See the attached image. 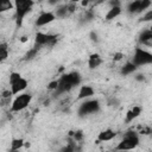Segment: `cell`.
Here are the masks:
<instances>
[{
    "instance_id": "obj_4",
    "label": "cell",
    "mask_w": 152,
    "mask_h": 152,
    "mask_svg": "<svg viewBox=\"0 0 152 152\" xmlns=\"http://www.w3.org/2000/svg\"><path fill=\"white\" fill-rule=\"evenodd\" d=\"M132 63L134 65H137V66H142V65L152 64V53L148 52L147 50L138 46V48L134 49Z\"/></svg>"
},
{
    "instance_id": "obj_15",
    "label": "cell",
    "mask_w": 152,
    "mask_h": 152,
    "mask_svg": "<svg viewBox=\"0 0 152 152\" xmlns=\"http://www.w3.org/2000/svg\"><path fill=\"white\" fill-rule=\"evenodd\" d=\"M120 14H121V6L110 7V10H108L107 14L104 15V20H106V21H112L113 19H115V18L119 17Z\"/></svg>"
},
{
    "instance_id": "obj_19",
    "label": "cell",
    "mask_w": 152,
    "mask_h": 152,
    "mask_svg": "<svg viewBox=\"0 0 152 152\" xmlns=\"http://www.w3.org/2000/svg\"><path fill=\"white\" fill-rule=\"evenodd\" d=\"M39 49H40V46H39V45H37V44H34V46H33V48H31V49L25 53L24 59H25V61H31V59H33V58L37 56V53H38Z\"/></svg>"
},
{
    "instance_id": "obj_5",
    "label": "cell",
    "mask_w": 152,
    "mask_h": 152,
    "mask_svg": "<svg viewBox=\"0 0 152 152\" xmlns=\"http://www.w3.org/2000/svg\"><path fill=\"white\" fill-rule=\"evenodd\" d=\"M31 101H32V95L28 93H21L19 95H17L11 104V108H10L11 113H17V112L24 110L31 103Z\"/></svg>"
},
{
    "instance_id": "obj_34",
    "label": "cell",
    "mask_w": 152,
    "mask_h": 152,
    "mask_svg": "<svg viewBox=\"0 0 152 152\" xmlns=\"http://www.w3.org/2000/svg\"><path fill=\"white\" fill-rule=\"evenodd\" d=\"M12 100L11 99H1V106H6V104H12Z\"/></svg>"
},
{
    "instance_id": "obj_42",
    "label": "cell",
    "mask_w": 152,
    "mask_h": 152,
    "mask_svg": "<svg viewBox=\"0 0 152 152\" xmlns=\"http://www.w3.org/2000/svg\"><path fill=\"white\" fill-rule=\"evenodd\" d=\"M150 30H151V31H152V25H151V26H150Z\"/></svg>"
},
{
    "instance_id": "obj_30",
    "label": "cell",
    "mask_w": 152,
    "mask_h": 152,
    "mask_svg": "<svg viewBox=\"0 0 152 152\" xmlns=\"http://www.w3.org/2000/svg\"><path fill=\"white\" fill-rule=\"evenodd\" d=\"M124 57H125V55H124L122 52L118 51V52H114V55H113V61H114V62H120Z\"/></svg>"
},
{
    "instance_id": "obj_20",
    "label": "cell",
    "mask_w": 152,
    "mask_h": 152,
    "mask_svg": "<svg viewBox=\"0 0 152 152\" xmlns=\"http://www.w3.org/2000/svg\"><path fill=\"white\" fill-rule=\"evenodd\" d=\"M55 15H56L57 18H66L68 15H70L69 12H68V6H66V4H64V5L59 6V7H57V10H56V12H55Z\"/></svg>"
},
{
    "instance_id": "obj_11",
    "label": "cell",
    "mask_w": 152,
    "mask_h": 152,
    "mask_svg": "<svg viewBox=\"0 0 152 152\" xmlns=\"http://www.w3.org/2000/svg\"><path fill=\"white\" fill-rule=\"evenodd\" d=\"M95 90L91 86H81L77 95V100H86L88 97H91L94 95Z\"/></svg>"
},
{
    "instance_id": "obj_31",
    "label": "cell",
    "mask_w": 152,
    "mask_h": 152,
    "mask_svg": "<svg viewBox=\"0 0 152 152\" xmlns=\"http://www.w3.org/2000/svg\"><path fill=\"white\" fill-rule=\"evenodd\" d=\"M12 95H13L12 90L6 89V90H2V93H1V99H11Z\"/></svg>"
},
{
    "instance_id": "obj_7",
    "label": "cell",
    "mask_w": 152,
    "mask_h": 152,
    "mask_svg": "<svg viewBox=\"0 0 152 152\" xmlns=\"http://www.w3.org/2000/svg\"><path fill=\"white\" fill-rule=\"evenodd\" d=\"M58 42V36L57 34H50V33H43V32H37L34 37V43L37 45L42 46H53Z\"/></svg>"
},
{
    "instance_id": "obj_26",
    "label": "cell",
    "mask_w": 152,
    "mask_h": 152,
    "mask_svg": "<svg viewBox=\"0 0 152 152\" xmlns=\"http://www.w3.org/2000/svg\"><path fill=\"white\" fill-rule=\"evenodd\" d=\"M57 88H58V80H53V81H51V82L48 83V89L49 90L55 91Z\"/></svg>"
},
{
    "instance_id": "obj_38",
    "label": "cell",
    "mask_w": 152,
    "mask_h": 152,
    "mask_svg": "<svg viewBox=\"0 0 152 152\" xmlns=\"http://www.w3.org/2000/svg\"><path fill=\"white\" fill-rule=\"evenodd\" d=\"M30 146H31V144L28 141H25V147H30Z\"/></svg>"
},
{
    "instance_id": "obj_18",
    "label": "cell",
    "mask_w": 152,
    "mask_h": 152,
    "mask_svg": "<svg viewBox=\"0 0 152 152\" xmlns=\"http://www.w3.org/2000/svg\"><path fill=\"white\" fill-rule=\"evenodd\" d=\"M24 146H25V140L23 138H14L11 141V148L10 150L20 151V148H23Z\"/></svg>"
},
{
    "instance_id": "obj_8",
    "label": "cell",
    "mask_w": 152,
    "mask_h": 152,
    "mask_svg": "<svg viewBox=\"0 0 152 152\" xmlns=\"http://www.w3.org/2000/svg\"><path fill=\"white\" fill-rule=\"evenodd\" d=\"M56 19V15L53 12H42L37 19H36V26H44V25H48L50 23H52L53 20Z\"/></svg>"
},
{
    "instance_id": "obj_24",
    "label": "cell",
    "mask_w": 152,
    "mask_h": 152,
    "mask_svg": "<svg viewBox=\"0 0 152 152\" xmlns=\"http://www.w3.org/2000/svg\"><path fill=\"white\" fill-rule=\"evenodd\" d=\"M74 140L77 142V144H80L82 140H83V138H84V134H83V132L81 131V129H78V131H75V134H74Z\"/></svg>"
},
{
    "instance_id": "obj_12",
    "label": "cell",
    "mask_w": 152,
    "mask_h": 152,
    "mask_svg": "<svg viewBox=\"0 0 152 152\" xmlns=\"http://www.w3.org/2000/svg\"><path fill=\"white\" fill-rule=\"evenodd\" d=\"M115 135H116L115 131H113V129H110V128H107V129H103V131H101V132L99 133V135H97V141H102V142H104V141H110V140H113V139L115 138Z\"/></svg>"
},
{
    "instance_id": "obj_10",
    "label": "cell",
    "mask_w": 152,
    "mask_h": 152,
    "mask_svg": "<svg viewBox=\"0 0 152 152\" xmlns=\"http://www.w3.org/2000/svg\"><path fill=\"white\" fill-rule=\"evenodd\" d=\"M26 87H27V80L24 78V77H21V78H19L17 82H14L13 84H11V90H12L13 95H18V94H20L23 90H25Z\"/></svg>"
},
{
    "instance_id": "obj_6",
    "label": "cell",
    "mask_w": 152,
    "mask_h": 152,
    "mask_svg": "<svg viewBox=\"0 0 152 152\" xmlns=\"http://www.w3.org/2000/svg\"><path fill=\"white\" fill-rule=\"evenodd\" d=\"M100 110V101L99 100H88L81 103L78 107V115L80 116H87L94 113H97Z\"/></svg>"
},
{
    "instance_id": "obj_2",
    "label": "cell",
    "mask_w": 152,
    "mask_h": 152,
    "mask_svg": "<svg viewBox=\"0 0 152 152\" xmlns=\"http://www.w3.org/2000/svg\"><path fill=\"white\" fill-rule=\"evenodd\" d=\"M33 5H34V1H32V0H15L14 1L15 23H17V26L18 27H20L23 25L24 18L32 10Z\"/></svg>"
},
{
    "instance_id": "obj_28",
    "label": "cell",
    "mask_w": 152,
    "mask_h": 152,
    "mask_svg": "<svg viewBox=\"0 0 152 152\" xmlns=\"http://www.w3.org/2000/svg\"><path fill=\"white\" fill-rule=\"evenodd\" d=\"M152 20V10H148L140 19V21H151Z\"/></svg>"
},
{
    "instance_id": "obj_21",
    "label": "cell",
    "mask_w": 152,
    "mask_h": 152,
    "mask_svg": "<svg viewBox=\"0 0 152 152\" xmlns=\"http://www.w3.org/2000/svg\"><path fill=\"white\" fill-rule=\"evenodd\" d=\"M7 57H8V45H7V43L2 42L0 44V62L1 63L5 62L7 59Z\"/></svg>"
},
{
    "instance_id": "obj_37",
    "label": "cell",
    "mask_w": 152,
    "mask_h": 152,
    "mask_svg": "<svg viewBox=\"0 0 152 152\" xmlns=\"http://www.w3.org/2000/svg\"><path fill=\"white\" fill-rule=\"evenodd\" d=\"M88 4H89V2H88L87 0H86V1H82V6H87Z\"/></svg>"
},
{
    "instance_id": "obj_3",
    "label": "cell",
    "mask_w": 152,
    "mask_h": 152,
    "mask_svg": "<svg viewBox=\"0 0 152 152\" xmlns=\"http://www.w3.org/2000/svg\"><path fill=\"white\" fill-rule=\"evenodd\" d=\"M139 145V137L135 132L128 131L125 133L124 138L115 146V151H129L134 150Z\"/></svg>"
},
{
    "instance_id": "obj_40",
    "label": "cell",
    "mask_w": 152,
    "mask_h": 152,
    "mask_svg": "<svg viewBox=\"0 0 152 152\" xmlns=\"http://www.w3.org/2000/svg\"><path fill=\"white\" fill-rule=\"evenodd\" d=\"M150 137H151V138H152V131H151V133H150Z\"/></svg>"
},
{
    "instance_id": "obj_16",
    "label": "cell",
    "mask_w": 152,
    "mask_h": 152,
    "mask_svg": "<svg viewBox=\"0 0 152 152\" xmlns=\"http://www.w3.org/2000/svg\"><path fill=\"white\" fill-rule=\"evenodd\" d=\"M140 4H141V0L131 1L127 5V12L129 14H139V13H141L140 12Z\"/></svg>"
},
{
    "instance_id": "obj_32",
    "label": "cell",
    "mask_w": 152,
    "mask_h": 152,
    "mask_svg": "<svg viewBox=\"0 0 152 152\" xmlns=\"http://www.w3.org/2000/svg\"><path fill=\"white\" fill-rule=\"evenodd\" d=\"M89 37H90V39H91L93 42H95V43L99 42V36H97V33H96L95 31H91L90 34H89Z\"/></svg>"
},
{
    "instance_id": "obj_36",
    "label": "cell",
    "mask_w": 152,
    "mask_h": 152,
    "mask_svg": "<svg viewBox=\"0 0 152 152\" xmlns=\"http://www.w3.org/2000/svg\"><path fill=\"white\" fill-rule=\"evenodd\" d=\"M118 103H119V102H118L116 99H112V100L109 101V104H110V106H118Z\"/></svg>"
},
{
    "instance_id": "obj_35",
    "label": "cell",
    "mask_w": 152,
    "mask_h": 152,
    "mask_svg": "<svg viewBox=\"0 0 152 152\" xmlns=\"http://www.w3.org/2000/svg\"><path fill=\"white\" fill-rule=\"evenodd\" d=\"M19 40H20L21 43H26V42L28 40V37H27V36H21V37L19 38Z\"/></svg>"
},
{
    "instance_id": "obj_1",
    "label": "cell",
    "mask_w": 152,
    "mask_h": 152,
    "mask_svg": "<svg viewBox=\"0 0 152 152\" xmlns=\"http://www.w3.org/2000/svg\"><path fill=\"white\" fill-rule=\"evenodd\" d=\"M81 81H82L81 75L77 71L63 74L61 76V78H58V88L53 91V97H57L64 93L70 91L72 88L77 87L81 83Z\"/></svg>"
},
{
    "instance_id": "obj_25",
    "label": "cell",
    "mask_w": 152,
    "mask_h": 152,
    "mask_svg": "<svg viewBox=\"0 0 152 152\" xmlns=\"http://www.w3.org/2000/svg\"><path fill=\"white\" fill-rule=\"evenodd\" d=\"M19 78H21V75H20L19 72H15V71L11 72V74H10V86L13 84L14 82H17Z\"/></svg>"
},
{
    "instance_id": "obj_39",
    "label": "cell",
    "mask_w": 152,
    "mask_h": 152,
    "mask_svg": "<svg viewBox=\"0 0 152 152\" xmlns=\"http://www.w3.org/2000/svg\"><path fill=\"white\" fill-rule=\"evenodd\" d=\"M10 152H19V151H14V150H10Z\"/></svg>"
},
{
    "instance_id": "obj_43",
    "label": "cell",
    "mask_w": 152,
    "mask_h": 152,
    "mask_svg": "<svg viewBox=\"0 0 152 152\" xmlns=\"http://www.w3.org/2000/svg\"><path fill=\"white\" fill-rule=\"evenodd\" d=\"M151 7H152V6H151ZM151 10H152V8H151Z\"/></svg>"
},
{
    "instance_id": "obj_23",
    "label": "cell",
    "mask_w": 152,
    "mask_h": 152,
    "mask_svg": "<svg viewBox=\"0 0 152 152\" xmlns=\"http://www.w3.org/2000/svg\"><path fill=\"white\" fill-rule=\"evenodd\" d=\"M94 12L91 11V10H86L84 11V14H83V20L86 21V23H88V21H91L93 19H94Z\"/></svg>"
},
{
    "instance_id": "obj_17",
    "label": "cell",
    "mask_w": 152,
    "mask_h": 152,
    "mask_svg": "<svg viewBox=\"0 0 152 152\" xmlns=\"http://www.w3.org/2000/svg\"><path fill=\"white\" fill-rule=\"evenodd\" d=\"M137 69H138V66H137V65H134L132 62H127V63L121 68L120 72H121L124 76H127V75H131V74L135 72V71H137Z\"/></svg>"
},
{
    "instance_id": "obj_27",
    "label": "cell",
    "mask_w": 152,
    "mask_h": 152,
    "mask_svg": "<svg viewBox=\"0 0 152 152\" xmlns=\"http://www.w3.org/2000/svg\"><path fill=\"white\" fill-rule=\"evenodd\" d=\"M151 131H152V127H150V126H144V127L140 128L139 134H141V135H150Z\"/></svg>"
},
{
    "instance_id": "obj_22",
    "label": "cell",
    "mask_w": 152,
    "mask_h": 152,
    "mask_svg": "<svg viewBox=\"0 0 152 152\" xmlns=\"http://www.w3.org/2000/svg\"><path fill=\"white\" fill-rule=\"evenodd\" d=\"M14 7V2H11L8 0H4L0 2V12H5L7 10H12Z\"/></svg>"
},
{
    "instance_id": "obj_41",
    "label": "cell",
    "mask_w": 152,
    "mask_h": 152,
    "mask_svg": "<svg viewBox=\"0 0 152 152\" xmlns=\"http://www.w3.org/2000/svg\"><path fill=\"white\" fill-rule=\"evenodd\" d=\"M116 152H127V151H116Z\"/></svg>"
},
{
    "instance_id": "obj_9",
    "label": "cell",
    "mask_w": 152,
    "mask_h": 152,
    "mask_svg": "<svg viewBox=\"0 0 152 152\" xmlns=\"http://www.w3.org/2000/svg\"><path fill=\"white\" fill-rule=\"evenodd\" d=\"M138 40L141 45L147 46V48H152V31L150 28L144 30L142 32H140Z\"/></svg>"
},
{
    "instance_id": "obj_13",
    "label": "cell",
    "mask_w": 152,
    "mask_h": 152,
    "mask_svg": "<svg viewBox=\"0 0 152 152\" xmlns=\"http://www.w3.org/2000/svg\"><path fill=\"white\" fill-rule=\"evenodd\" d=\"M140 114H141V107H140V106H134L132 109L127 110L125 121H126L127 124H129V122H132L133 120H135Z\"/></svg>"
},
{
    "instance_id": "obj_29",
    "label": "cell",
    "mask_w": 152,
    "mask_h": 152,
    "mask_svg": "<svg viewBox=\"0 0 152 152\" xmlns=\"http://www.w3.org/2000/svg\"><path fill=\"white\" fill-rule=\"evenodd\" d=\"M66 6H68V12H69V14H72V13L76 12V10H77V5H76L75 2H68Z\"/></svg>"
},
{
    "instance_id": "obj_14",
    "label": "cell",
    "mask_w": 152,
    "mask_h": 152,
    "mask_svg": "<svg viewBox=\"0 0 152 152\" xmlns=\"http://www.w3.org/2000/svg\"><path fill=\"white\" fill-rule=\"evenodd\" d=\"M102 64V58L99 53H91L88 58V66L89 69H96Z\"/></svg>"
},
{
    "instance_id": "obj_33",
    "label": "cell",
    "mask_w": 152,
    "mask_h": 152,
    "mask_svg": "<svg viewBox=\"0 0 152 152\" xmlns=\"http://www.w3.org/2000/svg\"><path fill=\"white\" fill-rule=\"evenodd\" d=\"M134 78H135L137 81H139V82H144V81H145V75H144V74H137V75L134 76Z\"/></svg>"
}]
</instances>
